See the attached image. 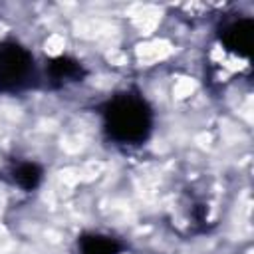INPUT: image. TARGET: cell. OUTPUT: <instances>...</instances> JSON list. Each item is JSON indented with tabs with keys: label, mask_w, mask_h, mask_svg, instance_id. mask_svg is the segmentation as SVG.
I'll return each mask as SVG.
<instances>
[{
	"label": "cell",
	"mask_w": 254,
	"mask_h": 254,
	"mask_svg": "<svg viewBox=\"0 0 254 254\" xmlns=\"http://www.w3.org/2000/svg\"><path fill=\"white\" fill-rule=\"evenodd\" d=\"M252 32H254L252 18H236L222 28L220 42L230 54L238 58H248L252 52Z\"/></svg>",
	"instance_id": "obj_3"
},
{
	"label": "cell",
	"mask_w": 254,
	"mask_h": 254,
	"mask_svg": "<svg viewBox=\"0 0 254 254\" xmlns=\"http://www.w3.org/2000/svg\"><path fill=\"white\" fill-rule=\"evenodd\" d=\"M107 137L119 145H141L153 131V109L143 95L123 91L101 105Z\"/></svg>",
	"instance_id": "obj_1"
},
{
	"label": "cell",
	"mask_w": 254,
	"mask_h": 254,
	"mask_svg": "<svg viewBox=\"0 0 254 254\" xmlns=\"http://www.w3.org/2000/svg\"><path fill=\"white\" fill-rule=\"evenodd\" d=\"M83 75H85V69L81 67V64L67 56H60L52 60L48 65V79L54 87H60L71 81H81Z\"/></svg>",
	"instance_id": "obj_4"
},
{
	"label": "cell",
	"mask_w": 254,
	"mask_h": 254,
	"mask_svg": "<svg viewBox=\"0 0 254 254\" xmlns=\"http://www.w3.org/2000/svg\"><path fill=\"white\" fill-rule=\"evenodd\" d=\"M79 254H121L123 246L117 238L99 234V232H85L77 238Z\"/></svg>",
	"instance_id": "obj_5"
},
{
	"label": "cell",
	"mask_w": 254,
	"mask_h": 254,
	"mask_svg": "<svg viewBox=\"0 0 254 254\" xmlns=\"http://www.w3.org/2000/svg\"><path fill=\"white\" fill-rule=\"evenodd\" d=\"M34 58L16 40L0 42V93H18L34 81Z\"/></svg>",
	"instance_id": "obj_2"
},
{
	"label": "cell",
	"mask_w": 254,
	"mask_h": 254,
	"mask_svg": "<svg viewBox=\"0 0 254 254\" xmlns=\"http://www.w3.org/2000/svg\"><path fill=\"white\" fill-rule=\"evenodd\" d=\"M42 175H44L42 167L32 161H22L10 169V181L24 190H34L40 185Z\"/></svg>",
	"instance_id": "obj_6"
}]
</instances>
